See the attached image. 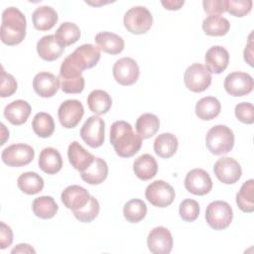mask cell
<instances>
[{
	"instance_id": "obj_39",
	"label": "cell",
	"mask_w": 254,
	"mask_h": 254,
	"mask_svg": "<svg viewBox=\"0 0 254 254\" xmlns=\"http://www.w3.org/2000/svg\"><path fill=\"white\" fill-rule=\"evenodd\" d=\"M99 209L100 206L98 200L94 196L90 195L88 202L82 208L72 210V213L74 217L80 222H90L98 215Z\"/></svg>"
},
{
	"instance_id": "obj_47",
	"label": "cell",
	"mask_w": 254,
	"mask_h": 254,
	"mask_svg": "<svg viewBox=\"0 0 254 254\" xmlns=\"http://www.w3.org/2000/svg\"><path fill=\"white\" fill-rule=\"evenodd\" d=\"M252 35L253 33H251L249 35V38H248V43L245 47V50H244V60L245 62H247V64L250 65V66H253V43H252Z\"/></svg>"
},
{
	"instance_id": "obj_4",
	"label": "cell",
	"mask_w": 254,
	"mask_h": 254,
	"mask_svg": "<svg viewBox=\"0 0 254 254\" xmlns=\"http://www.w3.org/2000/svg\"><path fill=\"white\" fill-rule=\"evenodd\" d=\"M205 145L211 154L225 155L234 146V134L226 125H215L207 131Z\"/></svg>"
},
{
	"instance_id": "obj_14",
	"label": "cell",
	"mask_w": 254,
	"mask_h": 254,
	"mask_svg": "<svg viewBox=\"0 0 254 254\" xmlns=\"http://www.w3.org/2000/svg\"><path fill=\"white\" fill-rule=\"evenodd\" d=\"M213 172L216 178L225 185L236 183L242 175L239 163L230 157H222L218 159L213 166Z\"/></svg>"
},
{
	"instance_id": "obj_19",
	"label": "cell",
	"mask_w": 254,
	"mask_h": 254,
	"mask_svg": "<svg viewBox=\"0 0 254 254\" xmlns=\"http://www.w3.org/2000/svg\"><path fill=\"white\" fill-rule=\"evenodd\" d=\"M33 87L41 97H52L60 88V78L48 71L39 72L33 79Z\"/></svg>"
},
{
	"instance_id": "obj_30",
	"label": "cell",
	"mask_w": 254,
	"mask_h": 254,
	"mask_svg": "<svg viewBox=\"0 0 254 254\" xmlns=\"http://www.w3.org/2000/svg\"><path fill=\"white\" fill-rule=\"evenodd\" d=\"M221 104L216 97L206 96L200 98L195 104V114L201 120H211L219 115Z\"/></svg>"
},
{
	"instance_id": "obj_2",
	"label": "cell",
	"mask_w": 254,
	"mask_h": 254,
	"mask_svg": "<svg viewBox=\"0 0 254 254\" xmlns=\"http://www.w3.org/2000/svg\"><path fill=\"white\" fill-rule=\"evenodd\" d=\"M110 143L119 157L130 158L139 152L142 138L133 131L131 124L118 120L110 127Z\"/></svg>"
},
{
	"instance_id": "obj_46",
	"label": "cell",
	"mask_w": 254,
	"mask_h": 254,
	"mask_svg": "<svg viewBox=\"0 0 254 254\" xmlns=\"http://www.w3.org/2000/svg\"><path fill=\"white\" fill-rule=\"evenodd\" d=\"M13 242V231L5 222H0V249L9 247Z\"/></svg>"
},
{
	"instance_id": "obj_36",
	"label": "cell",
	"mask_w": 254,
	"mask_h": 254,
	"mask_svg": "<svg viewBox=\"0 0 254 254\" xmlns=\"http://www.w3.org/2000/svg\"><path fill=\"white\" fill-rule=\"evenodd\" d=\"M254 181L252 179L246 181L236 193V203L243 212H253L254 210Z\"/></svg>"
},
{
	"instance_id": "obj_29",
	"label": "cell",
	"mask_w": 254,
	"mask_h": 254,
	"mask_svg": "<svg viewBox=\"0 0 254 254\" xmlns=\"http://www.w3.org/2000/svg\"><path fill=\"white\" fill-rule=\"evenodd\" d=\"M87 105L95 115H102L109 111L112 105L111 96L104 90H92L87 96Z\"/></svg>"
},
{
	"instance_id": "obj_5",
	"label": "cell",
	"mask_w": 254,
	"mask_h": 254,
	"mask_svg": "<svg viewBox=\"0 0 254 254\" xmlns=\"http://www.w3.org/2000/svg\"><path fill=\"white\" fill-rule=\"evenodd\" d=\"M123 23L128 32L135 35L147 33L153 24L151 12L144 6L130 8L124 15Z\"/></svg>"
},
{
	"instance_id": "obj_45",
	"label": "cell",
	"mask_w": 254,
	"mask_h": 254,
	"mask_svg": "<svg viewBox=\"0 0 254 254\" xmlns=\"http://www.w3.org/2000/svg\"><path fill=\"white\" fill-rule=\"evenodd\" d=\"M227 0H204L202 2L203 10L210 15H220L226 12Z\"/></svg>"
},
{
	"instance_id": "obj_32",
	"label": "cell",
	"mask_w": 254,
	"mask_h": 254,
	"mask_svg": "<svg viewBox=\"0 0 254 254\" xmlns=\"http://www.w3.org/2000/svg\"><path fill=\"white\" fill-rule=\"evenodd\" d=\"M17 185L20 190L27 194H36L44 189L43 178L35 172H26L19 176Z\"/></svg>"
},
{
	"instance_id": "obj_34",
	"label": "cell",
	"mask_w": 254,
	"mask_h": 254,
	"mask_svg": "<svg viewBox=\"0 0 254 254\" xmlns=\"http://www.w3.org/2000/svg\"><path fill=\"white\" fill-rule=\"evenodd\" d=\"M135 127L141 138L148 139L158 132L160 128V120L155 114L144 113L138 117Z\"/></svg>"
},
{
	"instance_id": "obj_33",
	"label": "cell",
	"mask_w": 254,
	"mask_h": 254,
	"mask_svg": "<svg viewBox=\"0 0 254 254\" xmlns=\"http://www.w3.org/2000/svg\"><path fill=\"white\" fill-rule=\"evenodd\" d=\"M230 29L229 21L218 15H210L202 21V30L208 36L220 37L228 33Z\"/></svg>"
},
{
	"instance_id": "obj_6",
	"label": "cell",
	"mask_w": 254,
	"mask_h": 254,
	"mask_svg": "<svg viewBox=\"0 0 254 254\" xmlns=\"http://www.w3.org/2000/svg\"><path fill=\"white\" fill-rule=\"evenodd\" d=\"M204 217L212 229L222 230L230 225L233 218V211L226 201L214 200L207 205Z\"/></svg>"
},
{
	"instance_id": "obj_38",
	"label": "cell",
	"mask_w": 254,
	"mask_h": 254,
	"mask_svg": "<svg viewBox=\"0 0 254 254\" xmlns=\"http://www.w3.org/2000/svg\"><path fill=\"white\" fill-rule=\"evenodd\" d=\"M147 214L146 203L138 198H133L127 201L123 207V215L125 219L131 223L141 221Z\"/></svg>"
},
{
	"instance_id": "obj_41",
	"label": "cell",
	"mask_w": 254,
	"mask_h": 254,
	"mask_svg": "<svg viewBox=\"0 0 254 254\" xmlns=\"http://www.w3.org/2000/svg\"><path fill=\"white\" fill-rule=\"evenodd\" d=\"M251 0H227L226 11L235 17H244L252 9Z\"/></svg>"
},
{
	"instance_id": "obj_23",
	"label": "cell",
	"mask_w": 254,
	"mask_h": 254,
	"mask_svg": "<svg viewBox=\"0 0 254 254\" xmlns=\"http://www.w3.org/2000/svg\"><path fill=\"white\" fill-rule=\"evenodd\" d=\"M38 164L44 173L54 175L61 171L63 167V159L57 149L48 147L41 151Z\"/></svg>"
},
{
	"instance_id": "obj_18",
	"label": "cell",
	"mask_w": 254,
	"mask_h": 254,
	"mask_svg": "<svg viewBox=\"0 0 254 254\" xmlns=\"http://www.w3.org/2000/svg\"><path fill=\"white\" fill-rule=\"evenodd\" d=\"M89 197V192L84 188L77 185L66 187L61 194V198L64 206L71 210L82 208L88 202Z\"/></svg>"
},
{
	"instance_id": "obj_26",
	"label": "cell",
	"mask_w": 254,
	"mask_h": 254,
	"mask_svg": "<svg viewBox=\"0 0 254 254\" xmlns=\"http://www.w3.org/2000/svg\"><path fill=\"white\" fill-rule=\"evenodd\" d=\"M133 171L138 179L142 181L151 180L158 172L157 161L150 154H143L134 161Z\"/></svg>"
},
{
	"instance_id": "obj_8",
	"label": "cell",
	"mask_w": 254,
	"mask_h": 254,
	"mask_svg": "<svg viewBox=\"0 0 254 254\" xmlns=\"http://www.w3.org/2000/svg\"><path fill=\"white\" fill-rule=\"evenodd\" d=\"M145 196L154 206L167 207L174 201L176 193L174 188L169 183L157 180L146 188Z\"/></svg>"
},
{
	"instance_id": "obj_9",
	"label": "cell",
	"mask_w": 254,
	"mask_h": 254,
	"mask_svg": "<svg viewBox=\"0 0 254 254\" xmlns=\"http://www.w3.org/2000/svg\"><path fill=\"white\" fill-rule=\"evenodd\" d=\"M35 157L34 149L27 144H12L2 151L1 159L9 167H23L30 164Z\"/></svg>"
},
{
	"instance_id": "obj_7",
	"label": "cell",
	"mask_w": 254,
	"mask_h": 254,
	"mask_svg": "<svg viewBox=\"0 0 254 254\" xmlns=\"http://www.w3.org/2000/svg\"><path fill=\"white\" fill-rule=\"evenodd\" d=\"M211 73L199 63L190 64L185 71L184 81L187 88L192 92H202L211 84Z\"/></svg>"
},
{
	"instance_id": "obj_13",
	"label": "cell",
	"mask_w": 254,
	"mask_h": 254,
	"mask_svg": "<svg viewBox=\"0 0 254 254\" xmlns=\"http://www.w3.org/2000/svg\"><path fill=\"white\" fill-rule=\"evenodd\" d=\"M84 114L82 103L76 99L64 100L59 107L58 117L63 127L66 129L74 128Z\"/></svg>"
},
{
	"instance_id": "obj_35",
	"label": "cell",
	"mask_w": 254,
	"mask_h": 254,
	"mask_svg": "<svg viewBox=\"0 0 254 254\" xmlns=\"http://www.w3.org/2000/svg\"><path fill=\"white\" fill-rule=\"evenodd\" d=\"M55 37L59 43L65 48L77 42L80 38V30L76 24L64 22L57 29Z\"/></svg>"
},
{
	"instance_id": "obj_40",
	"label": "cell",
	"mask_w": 254,
	"mask_h": 254,
	"mask_svg": "<svg viewBox=\"0 0 254 254\" xmlns=\"http://www.w3.org/2000/svg\"><path fill=\"white\" fill-rule=\"evenodd\" d=\"M179 213L183 220L188 222L194 221L199 215L198 202L191 198L184 199L180 204Z\"/></svg>"
},
{
	"instance_id": "obj_1",
	"label": "cell",
	"mask_w": 254,
	"mask_h": 254,
	"mask_svg": "<svg viewBox=\"0 0 254 254\" xmlns=\"http://www.w3.org/2000/svg\"><path fill=\"white\" fill-rule=\"evenodd\" d=\"M99 60V48L91 44H83L64 60L60 68L59 78L68 79L79 77L84 69L93 67Z\"/></svg>"
},
{
	"instance_id": "obj_42",
	"label": "cell",
	"mask_w": 254,
	"mask_h": 254,
	"mask_svg": "<svg viewBox=\"0 0 254 254\" xmlns=\"http://www.w3.org/2000/svg\"><path fill=\"white\" fill-rule=\"evenodd\" d=\"M17 90V81L15 77L6 72L4 67H1V85H0V96L9 97Z\"/></svg>"
},
{
	"instance_id": "obj_10",
	"label": "cell",
	"mask_w": 254,
	"mask_h": 254,
	"mask_svg": "<svg viewBox=\"0 0 254 254\" xmlns=\"http://www.w3.org/2000/svg\"><path fill=\"white\" fill-rule=\"evenodd\" d=\"M105 123L98 115L90 116L80 129L81 139L91 148H98L104 143Z\"/></svg>"
},
{
	"instance_id": "obj_48",
	"label": "cell",
	"mask_w": 254,
	"mask_h": 254,
	"mask_svg": "<svg viewBox=\"0 0 254 254\" xmlns=\"http://www.w3.org/2000/svg\"><path fill=\"white\" fill-rule=\"evenodd\" d=\"M11 253L12 254H15V253H36L35 249L27 244V243H21V244H18L16 245V247H14L12 250H11Z\"/></svg>"
},
{
	"instance_id": "obj_20",
	"label": "cell",
	"mask_w": 254,
	"mask_h": 254,
	"mask_svg": "<svg viewBox=\"0 0 254 254\" xmlns=\"http://www.w3.org/2000/svg\"><path fill=\"white\" fill-rule=\"evenodd\" d=\"M64 48L59 43L55 35L42 37L37 43V52L41 59L47 62L58 60L64 53Z\"/></svg>"
},
{
	"instance_id": "obj_43",
	"label": "cell",
	"mask_w": 254,
	"mask_h": 254,
	"mask_svg": "<svg viewBox=\"0 0 254 254\" xmlns=\"http://www.w3.org/2000/svg\"><path fill=\"white\" fill-rule=\"evenodd\" d=\"M236 118L245 124H252L254 122V108L250 102H240L234 109Z\"/></svg>"
},
{
	"instance_id": "obj_15",
	"label": "cell",
	"mask_w": 254,
	"mask_h": 254,
	"mask_svg": "<svg viewBox=\"0 0 254 254\" xmlns=\"http://www.w3.org/2000/svg\"><path fill=\"white\" fill-rule=\"evenodd\" d=\"M186 190L195 195H204L212 189V181L208 173L202 169L190 170L185 179Z\"/></svg>"
},
{
	"instance_id": "obj_11",
	"label": "cell",
	"mask_w": 254,
	"mask_h": 254,
	"mask_svg": "<svg viewBox=\"0 0 254 254\" xmlns=\"http://www.w3.org/2000/svg\"><path fill=\"white\" fill-rule=\"evenodd\" d=\"M225 91L235 97L249 94L254 87L252 76L243 71H233L229 73L223 83Z\"/></svg>"
},
{
	"instance_id": "obj_44",
	"label": "cell",
	"mask_w": 254,
	"mask_h": 254,
	"mask_svg": "<svg viewBox=\"0 0 254 254\" xmlns=\"http://www.w3.org/2000/svg\"><path fill=\"white\" fill-rule=\"evenodd\" d=\"M61 88L65 93H80L84 88V77L81 75L76 78L60 79Z\"/></svg>"
},
{
	"instance_id": "obj_17",
	"label": "cell",
	"mask_w": 254,
	"mask_h": 254,
	"mask_svg": "<svg viewBox=\"0 0 254 254\" xmlns=\"http://www.w3.org/2000/svg\"><path fill=\"white\" fill-rule=\"evenodd\" d=\"M205 67L210 73H221L226 69L229 63V54L221 46H213L207 50L204 56Z\"/></svg>"
},
{
	"instance_id": "obj_49",
	"label": "cell",
	"mask_w": 254,
	"mask_h": 254,
	"mask_svg": "<svg viewBox=\"0 0 254 254\" xmlns=\"http://www.w3.org/2000/svg\"><path fill=\"white\" fill-rule=\"evenodd\" d=\"M162 5L165 7L167 10L175 11L181 9V7L185 4V1H175V0H167V1H162Z\"/></svg>"
},
{
	"instance_id": "obj_22",
	"label": "cell",
	"mask_w": 254,
	"mask_h": 254,
	"mask_svg": "<svg viewBox=\"0 0 254 254\" xmlns=\"http://www.w3.org/2000/svg\"><path fill=\"white\" fill-rule=\"evenodd\" d=\"M67 157L71 166L79 172L86 170L95 159L91 153L87 152L76 141H73L69 144L67 149Z\"/></svg>"
},
{
	"instance_id": "obj_31",
	"label": "cell",
	"mask_w": 254,
	"mask_h": 254,
	"mask_svg": "<svg viewBox=\"0 0 254 254\" xmlns=\"http://www.w3.org/2000/svg\"><path fill=\"white\" fill-rule=\"evenodd\" d=\"M32 209L37 217L42 219H50L56 215L59 206L52 196L43 195L34 199Z\"/></svg>"
},
{
	"instance_id": "obj_16",
	"label": "cell",
	"mask_w": 254,
	"mask_h": 254,
	"mask_svg": "<svg viewBox=\"0 0 254 254\" xmlns=\"http://www.w3.org/2000/svg\"><path fill=\"white\" fill-rule=\"evenodd\" d=\"M147 245L153 254H169L173 249V236L168 228L157 226L150 231Z\"/></svg>"
},
{
	"instance_id": "obj_28",
	"label": "cell",
	"mask_w": 254,
	"mask_h": 254,
	"mask_svg": "<svg viewBox=\"0 0 254 254\" xmlns=\"http://www.w3.org/2000/svg\"><path fill=\"white\" fill-rule=\"evenodd\" d=\"M178 139L172 133H162L158 135L154 141V151L163 159L173 157L178 150Z\"/></svg>"
},
{
	"instance_id": "obj_27",
	"label": "cell",
	"mask_w": 254,
	"mask_h": 254,
	"mask_svg": "<svg viewBox=\"0 0 254 254\" xmlns=\"http://www.w3.org/2000/svg\"><path fill=\"white\" fill-rule=\"evenodd\" d=\"M108 175V166L106 162L96 157L93 163L84 171L80 172L81 179L89 185H99L106 180Z\"/></svg>"
},
{
	"instance_id": "obj_24",
	"label": "cell",
	"mask_w": 254,
	"mask_h": 254,
	"mask_svg": "<svg viewBox=\"0 0 254 254\" xmlns=\"http://www.w3.org/2000/svg\"><path fill=\"white\" fill-rule=\"evenodd\" d=\"M100 51L109 55H118L124 50L123 39L111 32H100L94 38Z\"/></svg>"
},
{
	"instance_id": "obj_37",
	"label": "cell",
	"mask_w": 254,
	"mask_h": 254,
	"mask_svg": "<svg viewBox=\"0 0 254 254\" xmlns=\"http://www.w3.org/2000/svg\"><path fill=\"white\" fill-rule=\"evenodd\" d=\"M32 128L39 137L48 138L55 131L54 118L49 113L39 112L33 118Z\"/></svg>"
},
{
	"instance_id": "obj_25",
	"label": "cell",
	"mask_w": 254,
	"mask_h": 254,
	"mask_svg": "<svg viewBox=\"0 0 254 254\" xmlns=\"http://www.w3.org/2000/svg\"><path fill=\"white\" fill-rule=\"evenodd\" d=\"M58 13L50 6H41L36 8L32 14L34 27L38 31H49L58 22Z\"/></svg>"
},
{
	"instance_id": "obj_12",
	"label": "cell",
	"mask_w": 254,
	"mask_h": 254,
	"mask_svg": "<svg viewBox=\"0 0 254 254\" xmlns=\"http://www.w3.org/2000/svg\"><path fill=\"white\" fill-rule=\"evenodd\" d=\"M112 71L115 80L124 86L134 84L140 75L139 66L131 58H122L116 61Z\"/></svg>"
},
{
	"instance_id": "obj_3",
	"label": "cell",
	"mask_w": 254,
	"mask_h": 254,
	"mask_svg": "<svg viewBox=\"0 0 254 254\" xmlns=\"http://www.w3.org/2000/svg\"><path fill=\"white\" fill-rule=\"evenodd\" d=\"M27 21L25 15L16 7H9L2 13L1 41L8 46L20 44L26 36Z\"/></svg>"
},
{
	"instance_id": "obj_21",
	"label": "cell",
	"mask_w": 254,
	"mask_h": 254,
	"mask_svg": "<svg viewBox=\"0 0 254 254\" xmlns=\"http://www.w3.org/2000/svg\"><path fill=\"white\" fill-rule=\"evenodd\" d=\"M31 111V105L26 100L17 99L5 106L4 116L11 124L22 125L29 118Z\"/></svg>"
}]
</instances>
